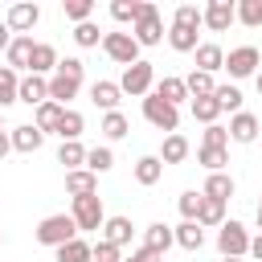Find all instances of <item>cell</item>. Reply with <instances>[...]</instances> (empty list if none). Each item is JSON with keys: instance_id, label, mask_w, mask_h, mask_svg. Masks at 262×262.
<instances>
[{"instance_id": "24", "label": "cell", "mask_w": 262, "mask_h": 262, "mask_svg": "<svg viewBox=\"0 0 262 262\" xmlns=\"http://www.w3.org/2000/svg\"><path fill=\"white\" fill-rule=\"evenodd\" d=\"M61 111H66V106H57V102H41L37 115H33V127H37L41 135H49V131L57 135V127H61Z\"/></svg>"}, {"instance_id": "50", "label": "cell", "mask_w": 262, "mask_h": 262, "mask_svg": "<svg viewBox=\"0 0 262 262\" xmlns=\"http://www.w3.org/2000/svg\"><path fill=\"white\" fill-rule=\"evenodd\" d=\"M246 254H250V258H258V262H262V233H258V237H250V250H246Z\"/></svg>"}, {"instance_id": "36", "label": "cell", "mask_w": 262, "mask_h": 262, "mask_svg": "<svg viewBox=\"0 0 262 262\" xmlns=\"http://www.w3.org/2000/svg\"><path fill=\"white\" fill-rule=\"evenodd\" d=\"M16 86H20V78H16V70H8V66H0V111L16 102Z\"/></svg>"}, {"instance_id": "34", "label": "cell", "mask_w": 262, "mask_h": 262, "mask_svg": "<svg viewBox=\"0 0 262 262\" xmlns=\"http://www.w3.org/2000/svg\"><path fill=\"white\" fill-rule=\"evenodd\" d=\"M111 168H115V151L111 147H90L86 151V172L98 176V172H111Z\"/></svg>"}, {"instance_id": "11", "label": "cell", "mask_w": 262, "mask_h": 262, "mask_svg": "<svg viewBox=\"0 0 262 262\" xmlns=\"http://www.w3.org/2000/svg\"><path fill=\"white\" fill-rule=\"evenodd\" d=\"M16 102H29V106H41V102H49V78L25 74V78H20V86H16Z\"/></svg>"}, {"instance_id": "3", "label": "cell", "mask_w": 262, "mask_h": 262, "mask_svg": "<svg viewBox=\"0 0 262 262\" xmlns=\"http://www.w3.org/2000/svg\"><path fill=\"white\" fill-rule=\"evenodd\" d=\"M151 86H156V70H151V61H143V57H139L135 66H127L123 78H119V90H123V94H135V98H147Z\"/></svg>"}, {"instance_id": "5", "label": "cell", "mask_w": 262, "mask_h": 262, "mask_svg": "<svg viewBox=\"0 0 262 262\" xmlns=\"http://www.w3.org/2000/svg\"><path fill=\"white\" fill-rule=\"evenodd\" d=\"M102 53H106L111 61H119L123 70L139 61V45H135L131 33H102Z\"/></svg>"}, {"instance_id": "25", "label": "cell", "mask_w": 262, "mask_h": 262, "mask_svg": "<svg viewBox=\"0 0 262 262\" xmlns=\"http://www.w3.org/2000/svg\"><path fill=\"white\" fill-rule=\"evenodd\" d=\"M82 131H86V119H82V111L66 106V111H61V127H57L61 143H74V139H82Z\"/></svg>"}, {"instance_id": "7", "label": "cell", "mask_w": 262, "mask_h": 262, "mask_svg": "<svg viewBox=\"0 0 262 262\" xmlns=\"http://www.w3.org/2000/svg\"><path fill=\"white\" fill-rule=\"evenodd\" d=\"M217 250H221V258H242V254L250 250L246 225H242V221H225V225L217 229Z\"/></svg>"}, {"instance_id": "27", "label": "cell", "mask_w": 262, "mask_h": 262, "mask_svg": "<svg viewBox=\"0 0 262 262\" xmlns=\"http://www.w3.org/2000/svg\"><path fill=\"white\" fill-rule=\"evenodd\" d=\"M196 225L209 229V225H225V201H213V196H201V213H196Z\"/></svg>"}, {"instance_id": "29", "label": "cell", "mask_w": 262, "mask_h": 262, "mask_svg": "<svg viewBox=\"0 0 262 262\" xmlns=\"http://www.w3.org/2000/svg\"><path fill=\"white\" fill-rule=\"evenodd\" d=\"M160 176H164V164H160V156H139V160H135V180H139L143 188H151Z\"/></svg>"}, {"instance_id": "52", "label": "cell", "mask_w": 262, "mask_h": 262, "mask_svg": "<svg viewBox=\"0 0 262 262\" xmlns=\"http://www.w3.org/2000/svg\"><path fill=\"white\" fill-rule=\"evenodd\" d=\"M8 151H12V139H8V135H4V131H0V160H4V156H8Z\"/></svg>"}, {"instance_id": "21", "label": "cell", "mask_w": 262, "mask_h": 262, "mask_svg": "<svg viewBox=\"0 0 262 262\" xmlns=\"http://www.w3.org/2000/svg\"><path fill=\"white\" fill-rule=\"evenodd\" d=\"M188 139L180 135V131H172V135H164V147H160V164H184L188 160Z\"/></svg>"}, {"instance_id": "39", "label": "cell", "mask_w": 262, "mask_h": 262, "mask_svg": "<svg viewBox=\"0 0 262 262\" xmlns=\"http://www.w3.org/2000/svg\"><path fill=\"white\" fill-rule=\"evenodd\" d=\"M61 12H66V20L82 25V20H90V12H94V0H61Z\"/></svg>"}, {"instance_id": "13", "label": "cell", "mask_w": 262, "mask_h": 262, "mask_svg": "<svg viewBox=\"0 0 262 262\" xmlns=\"http://www.w3.org/2000/svg\"><path fill=\"white\" fill-rule=\"evenodd\" d=\"M192 53H196V70H201V74H217V70H225V49H221L217 41H201Z\"/></svg>"}, {"instance_id": "33", "label": "cell", "mask_w": 262, "mask_h": 262, "mask_svg": "<svg viewBox=\"0 0 262 262\" xmlns=\"http://www.w3.org/2000/svg\"><path fill=\"white\" fill-rule=\"evenodd\" d=\"M106 139H123L127 131H131V123H127V115L123 111H111V115H102V127H98Z\"/></svg>"}, {"instance_id": "9", "label": "cell", "mask_w": 262, "mask_h": 262, "mask_svg": "<svg viewBox=\"0 0 262 262\" xmlns=\"http://www.w3.org/2000/svg\"><path fill=\"white\" fill-rule=\"evenodd\" d=\"M201 12H205V16H201V25H205V29H213V33H225V29L237 20V8H233L229 0H209Z\"/></svg>"}, {"instance_id": "51", "label": "cell", "mask_w": 262, "mask_h": 262, "mask_svg": "<svg viewBox=\"0 0 262 262\" xmlns=\"http://www.w3.org/2000/svg\"><path fill=\"white\" fill-rule=\"evenodd\" d=\"M8 45H12V29L0 20V49H8Z\"/></svg>"}, {"instance_id": "4", "label": "cell", "mask_w": 262, "mask_h": 262, "mask_svg": "<svg viewBox=\"0 0 262 262\" xmlns=\"http://www.w3.org/2000/svg\"><path fill=\"white\" fill-rule=\"evenodd\" d=\"M143 119H147L156 131H168V135H172V131L180 127V106L164 102L160 94H147V98H143Z\"/></svg>"}, {"instance_id": "8", "label": "cell", "mask_w": 262, "mask_h": 262, "mask_svg": "<svg viewBox=\"0 0 262 262\" xmlns=\"http://www.w3.org/2000/svg\"><path fill=\"white\" fill-rule=\"evenodd\" d=\"M258 61H262V53H258L254 45H237V49L225 53V70H229V78H254V74H258Z\"/></svg>"}, {"instance_id": "55", "label": "cell", "mask_w": 262, "mask_h": 262, "mask_svg": "<svg viewBox=\"0 0 262 262\" xmlns=\"http://www.w3.org/2000/svg\"><path fill=\"white\" fill-rule=\"evenodd\" d=\"M221 262H242V258H221Z\"/></svg>"}, {"instance_id": "14", "label": "cell", "mask_w": 262, "mask_h": 262, "mask_svg": "<svg viewBox=\"0 0 262 262\" xmlns=\"http://www.w3.org/2000/svg\"><path fill=\"white\" fill-rule=\"evenodd\" d=\"M90 102H94V106H102L106 115H111V111H119V102H123V90H119V82H106V78H98V82L90 86Z\"/></svg>"}, {"instance_id": "46", "label": "cell", "mask_w": 262, "mask_h": 262, "mask_svg": "<svg viewBox=\"0 0 262 262\" xmlns=\"http://www.w3.org/2000/svg\"><path fill=\"white\" fill-rule=\"evenodd\" d=\"M225 143H229V131H225L221 123L205 127V139H201V147H225Z\"/></svg>"}, {"instance_id": "43", "label": "cell", "mask_w": 262, "mask_h": 262, "mask_svg": "<svg viewBox=\"0 0 262 262\" xmlns=\"http://www.w3.org/2000/svg\"><path fill=\"white\" fill-rule=\"evenodd\" d=\"M201 16H205V12H201L196 4H180V8L172 12V25H184V29H201Z\"/></svg>"}, {"instance_id": "47", "label": "cell", "mask_w": 262, "mask_h": 262, "mask_svg": "<svg viewBox=\"0 0 262 262\" xmlns=\"http://www.w3.org/2000/svg\"><path fill=\"white\" fill-rule=\"evenodd\" d=\"M57 74H70V78H78V82H82L86 61H82V57H57Z\"/></svg>"}, {"instance_id": "40", "label": "cell", "mask_w": 262, "mask_h": 262, "mask_svg": "<svg viewBox=\"0 0 262 262\" xmlns=\"http://www.w3.org/2000/svg\"><path fill=\"white\" fill-rule=\"evenodd\" d=\"M74 41H78L82 49H90V45L102 41V29H98L94 20H82V25H74Z\"/></svg>"}, {"instance_id": "41", "label": "cell", "mask_w": 262, "mask_h": 262, "mask_svg": "<svg viewBox=\"0 0 262 262\" xmlns=\"http://www.w3.org/2000/svg\"><path fill=\"white\" fill-rule=\"evenodd\" d=\"M213 98H217V106H221V111H233V115L242 111V90H237V86H217V90H213Z\"/></svg>"}, {"instance_id": "19", "label": "cell", "mask_w": 262, "mask_h": 262, "mask_svg": "<svg viewBox=\"0 0 262 262\" xmlns=\"http://www.w3.org/2000/svg\"><path fill=\"white\" fill-rule=\"evenodd\" d=\"M8 139H12V151H25V156H33V151L45 143V135H41L33 123H25V127H12V131H8Z\"/></svg>"}, {"instance_id": "10", "label": "cell", "mask_w": 262, "mask_h": 262, "mask_svg": "<svg viewBox=\"0 0 262 262\" xmlns=\"http://www.w3.org/2000/svg\"><path fill=\"white\" fill-rule=\"evenodd\" d=\"M37 20H41V8H37L33 0H16V4L8 8V16H4V25H8L16 37H25V33H29Z\"/></svg>"}, {"instance_id": "23", "label": "cell", "mask_w": 262, "mask_h": 262, "mask_svg": "<svg viewBox=\"0 0 262 262\" xmlns=\"http://www.w3.org/2000/svg\"><path fill=\"white\" fill-rule=\"evenodd\" d=\"M172 237H176V246L188 250V254H196V250L205 246V229H201L196 221H180V225L172 229Z\"/></svg>"}, {"instance_id": "2", "label": "cell", "mask_w": 262, "mask_h": 262, "mask_svg": "<svg viewBox=\"0 0 262 262\" xmlns=\"http://www.w3.org/2000/svg\"><path fill=\"white\" fill-rule=\"evenodd\" d=\"M78 237V225H74V217L70 213H53V217H45L41 225H37V242L41 246H66V242H74Z\"/></svg>"}, {"instance_id": "28", "label": "cell", "mask_w": 262, "mask_h": 262, "mask_svg": "<svg viewBox=\"0 0 262 262\" xmlns=\"http://www.w3.org/2000/svg\"><path fill=\"white\" fill-rule=\"evenodd\" d=\"M151 94H160V98H164V102H172V106H180V102L188 98V90H184V78H172V74H168V78H160Z\"/></svg>"}, {"instance_id": "16", "label": "cell", "mask_w": 262, "mask_h": 262, "mask_svg": "<svg viewBox=\"0 0 262 262\" xmlns=\"http://www.w3.org/2000/svg\"><path fill=\"white\" fill-rule=\"evenodd\" d=\"M176 246V237H172V225H164V221H156V225H147L143 229V250H151V254H168Z\"/></svg>"}, {"instance_id": "20", "label": "cell", "mask_w": 262, "mask_h": 262, "mask_svg": "<svg viewBox=\"0 0 262 262\" xmlns=\"http://www.w3.org/2000/svg\"><path fill=\"white\" fill-rule=\"evenodd\" d=\"M33 33H25V37H12V45L4 49L8 53V70H29V57H33Z\"/></svg>"}, {"instance_id": "26", "label": "cell", "mask_w": 262, "mask_h": 262, "mask_svg": "<svg viewBox=\"0 0 262 262\" xmlns=\"http://www.w3.org/2000/svg\"><path fill=\"white\" fill-rule=\"evenodd\" d=\"M201 196H213V201H229V196H233V176H229V172H209V180H205Z\"/></svg>"}, {"instance_id": "42", "label": "cell", "mask_w": 262, "mask_h": 262, "mask_svg": "<svg viewBox=\"0 0 262 262\" xmlns=\"http://www.w3.org/2000/svg\"><path fill=\"white\" fill-rule=\"evenodd\" d=\"M196 160H201L209 172H225V164H229L225 147H201V151H196Z\"/></svg>"}, {"instance_id": "1", "label": "cell", "mask_w": 262, "mask_h": 262, "mask_svg": "<svg viewBox=\"0 0 262 262\" xmlns=\"http://www.w3.org/2000/svg\"><path fill=\"white\" fill-rule=\"evenodd\" d=\"M131 37H135L139 49L164 41V20H160V8H156L151 0H139V16H135V25H131Z\"/></svg>"}, {"instance_id": "35", "label": "cell", "mask_w": 262, "mask_h": 262, "mask_svg": "<svg viewBox=\"0 0 262 262\" xmlns=\"http://www.w3.org/2000/svg\"><path fill=\"white\" fill-rule=\"evenodd\" d=\"M57 262H90V242L74 237L66 246H57Z\"/></svg>"}, {"instance_id": "30", "label": "cell", "mask_w": 262, "mask_h": 262, "mask_svg": "<svg viewBox=\"0 0 262 262\" xmlns=\"http://www.w3.org/2000/svg\"><path fill=\"white\" fill-rule=\"evenodd\" d=\"M168 45L176 49V53H192L201 41H196V29H184V25H172L168 29Z\"/></svg>"}, {"instance_id": "53", "label": "cell", "mask_w": 262, "mask_h": 262, "mask_svg": "<svg viewBox=\"0 0 262 262\" xmlns=\"http://www.w3.org/2000/svg\"><path fill=\"white\" fill-rule=\"evenodd\" d=\"M254 86H258V94H262V70H258V74H254Z\"/></svg>"}, {"instance_id": "12", "label": "cell", "mask_w": 262, "mask_h": 262, "mask_svg": "<svg viewBox=\"0 0 262 262\" xmlns=\"http://www.w3.org/2000/svg\"><path fill=\"white\" fill-rule=\"evenodd\" d=\"M229 139L233 143H254L258 139V131H262V123H258V115H250V111H237L233 119H229Z\"/></svg>"}, {"instance_id": "37", "label": "cell", "mask_w": 262, "mask_h": 262, "mask_svg": "<svg viewBox=\"0 0 262 262\" xmlns=\"http://www.w3.org/2000/svg\"><path fill=\"white\" fill-rule=\"evenodd\" d=\"M217 115H221V106H217V98L209 94V98H192V119H201L205 127H213L217 123Z\"/></svg>"}, {"instance_id": "45", "label": "cell", "mask_w": 262, "mask_h": 262, "mask_svg": "<svg viewBox=\"0 0 262 262\" xmlns=\"http://www.w3.org/2000/svg\"><path fill=\"white\" fill-rule=\"evenodd\" d=\"M90 262H123V250L98 237V246H90Z\"/></svg>"}, {"instance_id": "17", "label": "cell", "mask_w": 262, "mask_h": 262, "mask_svg": "<svg viewBox=\"0 0 262 262\" xmlns=\"http://www.w3.org/2000/svg\"><path fill=\"white\" fill-rule=\"evenodd\" d=\"M53 70H57V49L45 45V41H37V45H33V57H29V74L45 78V74H53Z\"/></svg>"}, {"instance_id": "22", "label": "cell", "mask_w": 262, "mask_h": 262, "mask_svg": "<svg viewBox=\"0 0 262 262\" xmlns=\"http://www.w3.org/2000/svg\"><path fill=\"white\" fill-rule=\"evenodd\" d=\"M66 192L70 196H90V192H98V176L86 172V168H74V172H66Z\"/></svg>"}, {"instance_id": "32", "label": "cell", "mask_w": 262, "mask_h": 262, "mask_svg": "<svg viewBox=\"0 0 262 262\" xmlns=\"http://www.w3.org/2000/svg\"><path fill=\"white\" fill-rule=\"evenodd\" d=\"M57 164H66V172H74V168H86V147L74 139V143H61L57 147Z\"/></svg>"}, {"instance_id": "54", "label": "cell", "mask_w": 262, "mask_h": 262, "mask_svg": "<svg viewBox=\"0 0 262 262\" xmlns=\"http://www.w3.org/2000/svg\"><path fill=\"white\" fill-rule=\"evenodd\" d=\"M254 217H258V229H262V201H258V213H254Z\"/></svg>"}, {"instance_id": "49", "label": "cell", "mask_w": 262, "mask_h": 262, "mask_svg": "<svg viewBox=\"0 0 262 262\" xmlns=\"http://www.w3.org/2000/svg\"><path fill=\"white\" fill-rule=\"evenodd\" d=\"M123 262H160V254H151V250H143V246H139V250H135L131 258H123Z\"/></svg>"}, {"instance_id": "15", "label": "cell", "mask_w": 262, "mask_h": 262, "mask_svg": "<svg viewBox=\"0 0 262 262\" xmlns=\"http://www.w3.org/2000/svg\"><path fill=\"white\" fill-rule=\"evenodd\" d=\"M131 233H135V225H131V217H123V213L102 221V242H111V246H119V250L131 246Z\"/></svg>"}, {"instance_id": "38", "label": "cell", "mask_w": 262, "mask_h": 262, "mask_svg": "<svg viewBox=\"0 0 262 262\" xmlns=\"http://www.w3.org/2000/svg\"><path fill=\"white\" fill-rule=\"evenodd\" d=\"M237 8V20L246 25V29H262V0H242V4H233Z\"/></svg>"}, {"instance_id": "44", "label": "cell", "mask_w": 262, "mask_h": 262, "mask_svg": "<svg viewBox=\"0 0 262 262\" xmlns=\"http://www.w3.org/2000/svg\"><path fill=\"white\" fill-rule=\"evenodd\" d=\"M111 16H115L119 25H127V20L135 25V16H139V0H115V4H111Z\"/></svg>"}, {"instance_id": "48", "label": "cell", "mask_w": 262, "mask_h": 262, "mask_svg": "<svg viewBox=\"0 0 262 262\" xmlns=\"http://www.w3.org/2000/svg\"><path fill=\"white\" fill-rule=\"evenodd\" d=\"M180 213H184V221H196V213H201V192H180Z\"/></svg>"}, {"instance_id": "18", "label": "cell", "mask_w": 262, "mask_h": 262, "mask_svg": "<svg viewBox=\"0 0 262 262\" xmlns=\"http://www.w3.org/2000/svg\"><path fill=\"white\" fill-rule=\"evenodd\" d=\"M78 86H82L78 78H70V74H57V70H53V74H49V102L66 106V102L78 94Z\"/></svg>"}, {"instance_id": "56", "label": "cell", "mask_w": 262, "mask_h": 262, "mask_svg": "<svg viewBox=\"0 0 262 262\" xmlns=\"http://www.w3.org/2000/svg\"><path fill=\"white\" fill-rule=\"evenodd\" d=\"M0 246H4V237H0Z\"/></svg>"}, {"instance_id": "31", "label": "cell", "mask_w": 262, "mask_h": 262, "mask_svg": "<svg viewBox=\"0 0 262 262\" xmlns=\"http://www.w3.org/2000/svg\"><path fill=\"white\" fill-rule=\"evenodd\" d=\"M184 90H188V98H209V94L217 90V82H213V74H201V70H192V74L184 78Z\"/></svg>"}, {"instance_id": "6", "label": "cell", "mask_w": 262, "mask_h": 262, "mask_svg": "<svg viewBox=\"0 0 262 262\" xmlns=\"http://www.w3.org/2000/svg\"><path fill=\"white\" fill-rule=\"evenodd\" d=\"M70 217H74L78 229H102V221H106V213H102V196H98V192H90V196H74Z\"/></svg>"}]
</instances>
